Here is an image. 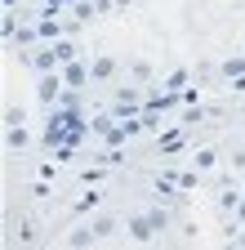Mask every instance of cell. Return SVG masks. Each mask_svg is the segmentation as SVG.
Returning <instances> with one entry per match:
<instances>
[{"mask_svg": "<svg viewBox=\"0 0 245 250\" xmlns=\"http://www.w3.org/2000/svg\"><path fill=\"white\" fill-rule=\"evenodd\" d=\"M27 143V130H18V125H14V130H9V147H22Z\"/></svg>", "mask_w": 245, "mask_h": 250, "instance_id": "5", "label": "cell"}, {"mask_svg": "<svg viewBox=\"0 0 245 250\" xmlns=\"http://www.w3.org/2000/svg\"><path fill=\"white\" fill-rule=\"evenodd\" d=\"M67 241H72V246H89V241H94V232H72Z\"/></svg>", "mask_w": 245, "mask_h": 250, "instance_id": "8", "label": "cell"}, {"mask_svg": "<svg viewBox=\"0 0 245 250\" xmlns=\"http://www.w3.org/2000/svg\"><path fill=\"white\" fill-rule=\"evenodd\" d=\"M58 36V22H40V41H54Z\"/></svg>", "mask_w": 245, "mask_h": 250, "instance_id": "6", "label": "cell"}, {"mask_svg": "<svg viewBox=\"0 0 245 250\" xmlns=\"http://www.w3.org/2000/svg\"><path fill=\"white\" fill-rule=\"evenodd\" d=\"M94 76H112V58H98L94 62Z\"/></svg>", "mask_w": 245, "mask_h": 250, "instance_id": "7", "label": "cell"}, {"mask_svg": "<svg viewBox=\"0 0 245 250\" xmlns=\"http://www.w3.org/2000/svg\"><path fill=\"white\" fill-rule=\"evenodd\" d=\"M112 232H116L112 219H98V224H94V237H112Z\"/></svg>", "mask_w": 245, "mask_h": 250, "instance_id": "3", "label": "cell"}, {"mask_svg": "<svg viewBox=\"0 0 245 250\" xmlns=\"http://www.w3.org/2000/svg\"><path fill=\"white\" fill-rule=\"evenodd\" d=\"M151 228H156L151 219H130V237H134V241H147V237H151Z\"/></svg>", "mask_w": 245, "mask_h": 250, "instance_id": "1", "label": "cell"}, {"mask_svg": "<svg viewBox=\"0 0 245 250\" xmlns=\"http://www.w3.org/2000/svg\"><path fill=\"white\" fill-rule=\"evenodd\" d=\"M54 94H58V81H54V76H45V85H40V99H54Z\"/></svg>", "mask_w": 245, "mask_h": 250, "instance_id": "4", "label": "cell"}, {"mask_svg": "<svg viewBox=\"0 0 245 250\" xmlns=\"http://www.w3.org/2000/svg\"><path fill=\"white\" fill-rule=\"evenodd\" d=\"M63 81H67L72 89H80V85H85V67H80V62H72V67L63 72Z\"/></svg>", "mask_w": 245, "mask_h": 250, "instance_id": "2", "label": "cell"}]
</instances>
